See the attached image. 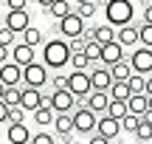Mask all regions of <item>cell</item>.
<instances>
[{"label":"cell","mask_w":152,"mask_h":144,"mask_svg":"<svg viewBox=\"0 0 152 144\" xmlns=\"http://www.w3.org/2000/svg\"><path fill=\"white\" fill-rule=\"evenodd\" d=\"M127 110L135 113V116H144V113L149 110V99H147V93H132L130 99H127Z\"/></svg>","instance_id":"cell-21"},{"label":"cell","mask_w":152,"mask_h":144,"mask_svg":"<svg viewBox=\"0 0 152 144\" xmlns=\"http://www.w3.org/2000/svg\"><path fill=\"white\" fill-rule=\"evenodd\" d=\"M85 57L90 60V65L102 62V45H99L96 40H87V45H85Z\"/></svg>","instance_id":"cell-28"},{"label":"cell","mask_w":152,"mask_h":144,"mask_svg":"<svg viewBox=\"0 0 152 144\" xmlns=\"http://www.w3.org/2000/svg\"><path fill=\"white\" fill-rule=\"evenodd\" d=\"M6 6H9V11H17V9H26L28 0H6Z\"/></svg>","instance_id":"cell-40"},{"label":"cell","mask_w":152,"mask_h":144,"mask_svg":"<svg viewBox=\"0 0 152 144\" xmlns=\"http://www.w3.org/2000/svg\"><path fill=\"white\" fill-rule=\"evenodd\" d=\"M138 124H141V116H135V113H127V116L121 119V130H124V133H135Z\"/></svg>","instance_id":"cell-30"},{"label":"cell","mask_w":152,"mask_h":144,"mask_svg":"<svg viewBox=\"0 0 152 144\" xmlns=\"http://www.w3.org/2000/svg\"><path fill=\"white\" fill-rule=\"evenodd\" d=\"M3 26H9L14 34H23L28 26H31V17H28V11H26V9H17V11H9V14H6Z\"/></svg>","instance_id":"cell-12"},{"label":"cell","mask_w":152,"mask_h":144,"mask_svg":"<svg viewBox=\"0 0 152 144\" xmlns=\"http://www.w3.org/2000/svg\"><path fill=\"white\" fill-rule=\"evenodd\" d=\"M141 119H144V122H149V124H152V110H147V113H144Z\"/></svg>","instance_id":"cell-46"},{"label":"cell","mask_w":152,"mask_h":144,"mask_svg":"<svg viewBox=\"0 0 152 144\" xmlns=\"http://www.w3.org/2000/svg\"><path fill=\"white\" fill-rule=\"evenodd\" d=\"M87 144H110V141L104 139V136H99V133H93V136H90V141H87Z\"/></svg>","instance_id":"cell-44"},{"label":"cell","mask_w":152,"mask_h":144,"mask_svg":"<svg viewBox=\"0 0 152 144\" xmlns=\"http://www.w3.org/2000/svg\"><path fill=\"white\" fill-rule=\"evenodd\" d=\"M0 28H3V20H0Z\"/></svg>","instance_id":"cell-53"},{"label":"cell","mask_w":152,"mask_h":144,"mask_svg":"<svg viewBox=\"0 0 152 144\" xmlns=\"http://www.w3.org/2000/svg\"><path fill=\"white\" fill-rule=\"evenodd\" d=\"M96 122H99V116L87 105H79L73 110V133H85V136L96 133Z\"/></svg>","instance_id":"cell-3"},{"label":"cell","mask_w":152,"mask_h":144,"mask_svg":"<svg viewBox=\"0 0 152 144\" xmlns=\"http://www.w3.org/2000/svg\"><path fill=\"white\" fill-rule=\"evenodd\" d=\"M54 116H56V113L51 110V107H45V105H39L37 110L31 113V119H34L37 127H48V124H54Z\"/></svg>","instance_id":"cell-23"},{"label":"cell","mask_w":152,"mask_h":144,"mask_svg":"<svg viewBox=\"0 0 152 144\" xmlns=\"http://www.w3.org/2000/svg\"><path fill=\"white\" fill-rule=\"evenodd\" d=\"M23 85L26 88H39L42 90L48 85V68L42 62H31V65L23 68Z\"/></svg>","instance_id":"cell-4"},{"label":"cell","mask_w":152,"mask_h":144,"mask_svg":"<svg viewBox=\"0 0 152 144\" xmlns=\"http://www.w3.org/2000/svg\"><path fill=\"white\" fill-rule=\"evenodd\" d=\"M28 144H56V139L51 133H45V130H39V133L31 136V141H28Z\"/></svg>","instance_id":"cell-37"},{"label":"cell","mask_w":152,"mask_h":144,"mask_svg":"<svg viewBox=\"0 0 152 144\" xmlns=\"http://www.w3.org/2000/svg\"><path fill=\"white\" fill-rule=\"evenodd\" d=\"M85 20H82L79 14H76V11H71V14L68 17H62L59 20V34L65 40H76V37H82V34H85Z\"/></svg>","instance_id":"cell-7"},{"label":"cell","mask_w":152,"mask_h":144,"mask_svg":"<svg viewBox=\"0 0 152 144\" xmlns=\"http://www.w3.org/2000/svg\"><path fill=\"white\" fill-rule=\"evenodd\" d=\"M6 144H9V141H6Z\"/></svg>","instance_id":"cell-57"},{"label":"cell","mask_w":152,"mask_h":144,"mask_svg":"<svg viewBox=\"0 0 152 144\" xmlns=\"http://www.w3.org/2000/svg\"><path fill=\"white\" fill-rule=\"evenodd\" d=\"M90 85H93V90H110V85H113V73H110V68L107 65H102L99 68V62L96 65H90Z\"/></svg>","instance_id":"cell-11"},{"label":"cell","mask_w":152,"mask_h":144,"mask_svg":"<svg viewBox=\"0 0 152 144\" xmlns=\"http://www.w3.org/2000/svg\"><path fill=\"white\" fill-rule=\"evenodd\" d=\"M71 62V48H68V40L65 37H56V40H48L42 45V65L45 68H65Z\"/></svg>","instance_id":"cell-1"},{"label":"cell","mask_w":152,"mask_h":144,"mask_svg":"<svg viewBox=\"0 0 152 144\" xmlns=\"http://www.w3.org/2000/svg\"><path fill=\"white\" fill-rule=\"evenodd\" d=\"M87 107H90L93 113H107V105H110V93L107 90H90V96H87V102H85Z\"/></svg>","instance_id":"cell-16"},{"label":"cell","mask_w":152,"mask_h":144,"mask_svg":"<svg viewBox=\"0 0 152 144\" xmlns=\"http://www.w3.org/2000/svg\"><path fill=\"white\" fill-rule=\"evenodd\" d=\"M96 11H99V3H96V0H87V3H79V6H76V14H79L82 20H90Z\"/></svg>","instance_id":"cell-29"},{"label":"cell","mask_w":152,"mask_h":144,"mask_svg":"<svg viewBox=\"0 0 152 144\" xmlns=\"http://www.w3.org/2000/svg\"><path fill=\"white\" fill-rule=\"evenodd\" d=\"M115 40H118L121 45H138V26L135 23H130V26H121V28H115Z\"/></svg>","instance_id":"cell-18"},{"label":"cell","mask_w":152,"mask_h":144,"mask_svg":"<svg viewBox=\"0 0 152 144\" xmlns=\"http://www.w3.org/2000/svg\"><path fill=\"white\" fill-rule=\"evenodd\" d=\"M20 90H23V88H6V96H3V102H6L9 107L20 105Z\"/></svg>","instance_id":"cell-36"},{"label":"cell","mask_w":152,"mask_h":144,"mask_svg":"<svg viewBox=\"0 0 152 144\" xmlns=\"http://www.w3.org/2000/svg\"><path fill=\"white\" fill-rule=\"evenodd\" d=\"M130 3H135V0H130Z\"/></svg>","instance_id":"cell-55"},{"label":"cell","mask_w":152,"mask_h":144,"mask_svg":"<svg viewBox=\"0 0 152 144\" xmlns=\"http://www.w3.org/2000/svg\"><path fill=\"white\" fill-rule=\"evenodd\" d=\"M107 93H110V99H118V102H127V99L132 96V93H130V88H127V82H113Z\"/></svg>","instance_id":"cell-24"},{"label":"cell","mask_w":152,"mask_h":144,"mask_svg":"<svg viewBox=\"0 0 152 144\" xmlns=\"http://www.w3.org/2000/svg\"><path fill=\"white\" fill-rule=\"evenodd\" d=\"M68 144H82V141H68Z\"/></svg>","instance_id":"cell-51"},{"label":"cell","mask_w":152,"mask_h":144,"mask_svg":"<svg viewBox=\"0 0 152 144\" xmlns=\"http://www.w3.org/2000/svg\"><path fill=\"white\" fill-rule=\"evenodd\" d=\"M9 60H11V48H9V45H0V65L9 62Z\"/></svg>","instance_id":"cell-42"},{"label":"cell","mask_w":152,"mask_h":144,"mask_svg":"<svg viewBox=\"0 0 152 144\" xmlns=\"http://www.w3.org/2000/svg\"><path fill=\"white\" fill-rule=\"evenodd\" d=\"M110 73H113V82H127V79L132 76L130 60H121V62H115V65H110Z\"/></svg>","instance_id":"cell-22"},{"label":"cell","mask_w":152,"mask_h":144,"mask_svg":"<svg viewBox=\"0 0 152 144\" xmlns=\"http://www.w3.org/2000/svg\"><path fill=\"white\" fill-rule=\"evenodd\" d=\"M138 43L152 48V26L149 23H141V26H138Z\"/></svg>","instance_id":"cell-32"},{"label":"cell","mask_w":152,"mask_h":144,"mask_svg":"<svg viewBox=\"0 0 152 144\" xmlns=\"http://www.w3.org/2000/svg\"><path fill=\"white\" fill-rule=\"evenodd\" d=\"M0 11H3V0H0Z\"/></svg>","instance_id":"cell-52"},{"label":"cell","mask_w":152,"mask_h":144,"mask_svg":"<svg viewBox=\"0 0 152 144\" xmlns=\"http://www.w3.org/2000/svg\"><path fill=\"white\" fill-rule=\"evenodd\" d=\"M141 23H149V26H152V3L144 6V20H141Z\"/></svg>","instance_id":"cell-43"},{"label":"cell","mask_w":152,"mask_h":144,"mask_svg":"<svg viewBox=\"0 0 152 144\" xmlns=\"http://www.w3.org/2000/svg\"><path fill=\"white\" fill-rule=\"evenodd\" d=\"M48 17H54V20H62V17H68L73 11V3L71 0H54V3L48 6V9H42Z\"/></svg>","instance_id":"cell-19"},{"label":"cell","mask_w":152,"mask_h":144,"mask_svg":"<svg viewBox=\"0 0 152 144\" xmlns=\"http://www.w3.org/2000/svg\"><path fill=\"white\" fill-rule=\"evenodd\" d=\"M85 45H87L85 34H82V37H76V40H68V48H71V54H79V51H85Z\"/></svg>","instance_id":"cell-38"},{"label":"cell","mask_w":152,"mask_h":144,"mask_svg":"<svg viewBox=\"0 0 152 144\" xmlns=\"http://www.w3.org/2000/svg\"><path fill=\"white\" fill-rule=\"evenodd\" d=\"M127 88H130V93H147V76L132 73V76L127 79Z\"/></svg>","instance_id":"cell-27"},{"label":"cell","mask_w":152,"mask_h":144,"mask_svg":"<svg viewBox=\"0 0 152 144\" xmlns=\"http://www.w3.org/2000/svg\"><path fill=\"white\" fill-rule=\"evenodd\" d=\"M127 113H130V110H127V102L110 99V105H107V116H113V119H118V122H121V119H124Z\"/></svg>","instance_id":"cell-26"},{"label":"cell","mask_w":152,"mask_h":144,"mask_svg":"<svg viewBox=\"0 0 152 144\" xmlns=\"http://www.w3.org/2000/svg\"><path fill=\"white\" fill-rule=\"evenodd\" d=\"M6 122H9V105L0 99V124H6Z\"/></svg>","instance_id":"cell-41"},{"label":"cell","mask_w":152,"mask_h":144,"mask_svg":"<svg viewBox=\"0 0 152 144\" xmlns=\"http://www.w3.org/2000/svg\"><path fill=\"white\" fill-rule=\"evenodd\" d=\"M23 43H26V45H31V48L42 45V31H39V28H34V26H28L26 31H23Z\"/></svg>","instance_id":"cell-25"},{"label":"cell","mask_w":152,"mask_h":144,"mask_svg":"<svg viewBox=\"0 0 152 144\" xmlns=\"http://www.w3.org/2000/svg\"><path fill=\"white\" fill-rule=\"evenodd\" d=\"M0 82L6 85V88H20L23 85V68L17 65V62H3L0 65Z\"/></svg>","instance_id":"cell-9"},{"label":"cell","mask_w":152,"mask_h":144,"mask_svg":"<svg viewBox=\"0 0 152 144\" xmlns=\"http://www.w3.org/2000/svg\"><path fill=\"white\" fill-rule=\"evenodd\" d=\"M149 144H152V141H149Z\"/></svg>","instance_id":"cell-58"},{"label":"cell","mask_w":152,"mask_h":144,"mask_svg":"<svg viewBox=\"0 0 152 144\" xmlns=\"http://www.w3.org/2000/svg\"><path fill=\"white\" fill-rule=\"evenodd\" d=\"M3 3H6V0H3Z\"/></svg>","instance_id":"cell-56"},{"label":"cell","mask_w":152,"mask_h":144,"mask_svg":"<svg viewBox=\"0 0 152 144\" xmlns=\"http://www.w3.org/2000/svg\"><path fill=\"white\" fill-rule=\"evenodd\" d=\"M54 130H56V136H62L65 141H71V133H73V113H56V116H54Z\"/></svg>","instance_id":"cell-17"},{"label":"cell","mask_w":152,"mask_h":144,"mask_svg":"<svg viewBox=\"0 0 152 144\" xmlns=\"http://www.w3.org/2000/svg\"><path fill=\"white\" fill-rule=\"evenodd\" d=\"M51 88H54V90H65L68 88V76H65V73H56V76L51 79Z\"/></svg>","instance_id":"cell-39"},{"label":"cell","mask_w":152,"mask_h":144,"mask_svg":"<svg viewBox=\"0 0 152 144\" xmlns=\"http://www.w3.org/2000/svg\"><path fill=\"white\" fill-rule=\"evenodd\" d=\"M147 99H149V110H152V96H147Z\"/></svg>","instance_id":"cell-50"},{"label":"cell","mask_w":152,"mask_h":144,"mask_svg":"<svg viewBox=\"0 0 152 144\" xmlns=\"http://www.w3.org/2000/svg\"><path fill=\"white\" fill-rule=\"evenodd\" d=\"M71 3H76V6H79V3H87V0H71Z\"/></svg>","instance_id":"cell-49"},{"label":"cell","mask_w":152,"mask_h":144,"mask_svg":"<svg viewBox=\"0 0 152 144\" xmlns=\"http://www.w3.org/2000/svg\"><path fill=\"white\" fill-rule=\"evenodd\" d=\"M96 133L104 136L107 141H113V139H118V136H121V122H118V119H113V116H107V113H102L99 122H96Z\"/></svg>","instance_id":"cell-10"},{"label":"cell","mask_w":152,"mask_h":144,"mask_svg":"<svg viewBox=\"0 0 152 144\" xmlns=\"http://www.w3.org/2000/svg\"><path fill=\"white\" fill-rule=\"evenodd\" d=\"M132 136H135V139L138 141H152V124L149 122H144V119H141V124H138V130H135V133H132Z\"/></svg>","instance_id":"cell-33"},{"label":"cell","mask_w":152,"mask_h":144,"mask_svg":"<svg viewBox=\"0 0 152 144\" xmlns=\"http://www.w3.org/2000/svg\"><path fill=\"white\" fill-rule=\"evenodd\" d=\"M124 60V45L118 43V40H113V43H104L102 45V65H115V62Z\"/></svg>","instance_id":"cell-14"},{"label":"cell","mask_w":152,"mask_h":144,"mask_svg":"<svg viewBox=\"0 0 152 144\" xmlns=\"http://www.w3.org/2000/svg\"><path fill=\"white\" fill-rule=\"evenodd\" d=\"M68 65H73V71H87L90 68V60L85 57V51H79V54H71V62Z\"/></svg>","instance_id":"cell-31"},{"label":"cell","mask_w":152,"mask_h":144,"mask_svg":"<svg viewBox=\"0 0 152 144\" xmlns=\"http://www.w3.org/2000/svg\"><path fill=\"white\" fill-rule=\"evenodd\" d=\"M135 17V6L130 0H107L104 3V23H110L113 28L130 26Z\"/></svg>","instance_id":"cell-2"},{"label":"cell","mask_w":152,"mask_h":144,"mask_svg":"<svg viewBox=\"0 0 152 144\" xmlns=\"http://www.w3.org/2000/svg\"><path fill=\"white\" fill-rule=\"evenodd\" d=\"M23 122H26V110H23L20 105L9 107V122H6V124H23Z\"/></svg>","instance_id":"cell-34"},{"label":"cell","mask_w":152,"mask_h":144,"mask_svg":"<svg viewBox=\"0 0 152 144\" xmlns=\"http://www.w3.org/2000/svg\"><path fill=\"white\" fill-rule=\"evenodd\" d=\"M39 105H42V90H39V88H26V85H23V90H20V107L26 113H34Z\"/></svg>","instance_id":"cell-13"},{"label":"cell","mask_w":152,"mask_h":144,"mask_svg":"<svg viewBox=\"0 0 152 144\" xmlns=\"http://www.w3.org/2000/svg\"><path fill=\"white\" fill-rule=\"evenodd\" d=\"M68 90H71L76 99H87L90 90H93L90 73H87V71H71V73H68Z\"/></svg>","instance_id":"cell-5"},{"label":"cell","mask_w":152,"mask_h":144,"mask_svg":"<svg viewBox=\"0 0 152 144\" xmlns=\"http://www.w3.org/2000/svg\"><path fill=\"white\" fill-rule=\"evenodd\" d=\"M31 141V130L23 124H9V144H28Z\"/></svg>","instance_id":"cell-20"},{"label":"cell","mask_w":152,"mask_h":144,"mask_svg":"<svg viewBox=\"0 0 152 144\" xmlns=\"http://www.w3.org/2000/svg\"><path fill=\"white\" fill-rule=\"evenodd\" d=\"M51 110L54 113H73L76 110V96L71 90H51Z\"/></svg>","instance_id":"cell-8"},{"label":"cell","mask_w":152,"mask_h":144,"mask_svg":"<svg viewBox=\"0 0 152 144\" xmlns=\"http://www.w3.org/2000/svg\"><path fill=\"white\" fill-rule=\"evenodd\" d=\"M37 3H39V6H42V9H48V6H51V3H54V0H37Z\"/></svg>","instance_id":"cell-47"},{"label":"cell","mask_w":152,"mask_h":144,"mask_svg":"<svg viewBox=\"0 0 152 144\" xmlns=\"http://www.w3.org/2000/svg\"><path fill=\"white\" fill-rule=\"evenodd\" d=\"M147 96H152V76H147Z\"/></svg>","instance_id":"cell-45"},{"label":"cell","mask_w":152,"mask_h":144,"mask_svg":"<svg viewBox=\"0 0 152 144\" xmlns=\"http://www.w3.org/2000/svg\"><path fill=\"white\" fill-rule=\"evenodd\" d=\"M130 65H132V73L152 76V48H147V45H138V48L130 54Z\"/></svg>","instance_id":"cell-6"},{"label":"cell","mask_w":152,"mask_h":144,"mask_svg":"<svg viewBox=\"0 0 152 144\" xmlns=\"http://www.w3.org/2000/svg\"><path fill=\"white\" fill-rule=\"evenodd\" d=\"M3 96H6V85L0 82V99H3Z\"/></svg>","instance_id":"cell-48"},{"label":"cell","mask_w":152,"mask_h":144,"mask_svg":"<svg viewBox=\"0 0 152 144\" xmlns=\"http://www.w3.org/2000/svg\"><path fill=\"white\" fill-rule=\"evenodd\" d=\"M0 45H9V48H11V45H17V34L11 31L9 26L0 28Z\"/></svg>","instance_id":"cell-35"},{"label":"cell","mask_w":152,"mask_h":144,"mask_svg":"<svg viewBox=\"0 0 152 144\" xmlns=\"http://www.w3.org/2000/svg\"><path fill=\"white\" fill-rule=\"evenodd\" d=\"M11 62H17L20 68H26V65H31V62H37V60H34V48H31V45H26V43L11 45Z\"/></svg>","instance_id":"cell-15"},{"label":"cell","mask_w":152,"mask_h":144,"mask_svg":"<svg viewBox=\"0 0 152 144\" xmlns=\"http://www.w3.org/2000/svg\"><path fill=\"white\" fill-rule=\"evenodd\" d=\"M144 3H152V0H144Z\"/></svg>","instance_id":"cell-54"}]
</instances>
